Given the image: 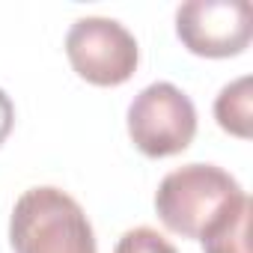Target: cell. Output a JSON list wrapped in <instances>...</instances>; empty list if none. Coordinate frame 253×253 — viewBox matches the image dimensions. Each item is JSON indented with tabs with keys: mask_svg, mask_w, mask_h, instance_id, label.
<instances>
[{
	"mask_svg": "<svg viewBox=\"0 0 253 253\" xmlns=\"http://www.w3.org/2000/svg\"><path fill=\"white\" fill-rule=\"evenodd\" d=\"M72 69L95 86L125 84L140 63L134 36L113 18H81L66 36Z\"/></svg>",
	"mask_w": 253,
	"mask_h": 253,
	"instance_id": "277c9868",
	"label": "cell"
},
{
	"mask_svg": "<svg viewBox=\"0 0 253 253\" xmlns=\"http://www.w3.org/2000/svg\"><path fill=\"white\" fill-rule=\"evenodd\" d=\"M176 33L197 57H235L250 45L253 21L247 0H188L176 12Z\"/></svg>",
	"mask_w": 253,
	"mask_h": 253,
	"instance_id": "5b68a950",
	"label": "cell"
},
{
	"mask_svg": "<svg viewBox=\"0 0 253 253\" xmlns=\"http://www.w3.org/2000/svg\"><path fill=\"white\" fill-rule=\"evenodd\" d=\"M253 81L244 75L232 84H226L214 101V116L223 131L247 140L253 134V95H250Z\"/></svg>",
	"mask_w": 253,
	"mask_h": 253,
	"instance_id": "52a82bcc",
	"label": "cell"
},
{
	"mask_svg": "<svg viewBox=\"0 0 253 253\" xmlns=\"http://www.w3.org/2000/svg\"><path fill=\"white\" fill-rule=\"evenodd\" d=\"M12 122H15V107L9 101V95L0 89V143H3L12 131Z\"/></svg>",
	"mask_w": 253,
	"mask_h": 253,
	"instance_id": "9c48e42d",
	"label": "cell"
},
{
	"mask_svg": "<svg viewBox=\"0 0 253 253\" xmlns=\"http://www.w3.org/2000/svg\"><path fill=\"white\" fill-rule=\"evenodd\" d=\"M9 238L15 253H95L84 209L60 188L24 191L12 211Z\"/></svg>",
	"mask_w": 253,
	"mask_h": 253,
	"instance_id": "6da1fadb",
	"label": "cell"
},
{
	"mask_svg": "<svg viewBox=\"0 0 253 253\" xmlns=\"http://www.w3.org/2000/svg\"><path fill=\"white\" fill-rule=\"evenodd\" d=\"M200 241L206 253H250V197H235Z\"/></svg>",
	"mask_w": 253,
	"mask_h": 253,
	"instance_id": "8992f818",
	"label": "cell"
},
{
	"mask_svg": "<svg viewBox=\"0 0 253 253\" xmlns=\"http://www.w3.org/2000/svg\"><path fill=\"white\" fill-rule=\"evenodd\" d=\"M241 194V185L226 170L214 164H188L164 176L155 194V211L170 232L200 238Z\"/></svg>",
	"mask_w": 253,
	"mask_h": 253,
	"instance_id": "7a4b0ae2",
	"label": "cell"
},
{
	"mask_svg": "<svg viewBox=\"0 0 253 253\" xmlns=\"http://www.w3.org/2000/svg\"><path fill=\"white\" fill-rule=\"evenodd\" d=\"M128 134L149 158L185 152L197 134L194 101L167 81L149 84L128 107Z\"/></svg>",
	"mask_w": 253,
	"mask_h": 253,
	"instance_id": "3957f363",
	"label": "cell"
},
{
	"mask_svg": "<svg viewBox=\"0 0 253 253\" xmlns=\"http://www.w3.org/2000/svg\"><path fill=\"white\" fill-rule=\"evenodd\" d=\"M113 253H179V250L152 226H137V229H128L119 238Z\"/></svg>",
	"mask_w": 253,
	"mask_h": 253,
	"instance_id": "ba28073f",
	"label": "cell"
}]
</instances>
